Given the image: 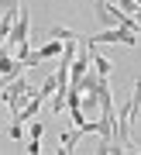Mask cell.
<instances>
[{
    "mask_svg": "<svg viewBox=\"0 0 141 155\" xmlns=\"http://www.w3.org/2000/svg\"><path fill=\"white\" fill-rule=\"evenodd\" d=\"M100 41H120V45L138 48V31H127V28H120V24H110V28H103L100 35H93V38H83L86 48H93V45H100Z\"/></svg>",
    "mask_w": 141,
    "mask_h": 155,
    "instance_id": "6da1fadb",
    "label": "cell"
},
{
    "mask_svg": "<svg viewBox=\"0 0 141 155\" xmlns=\"http://www.w3.org/2000/svg\"><path fill=\"white\" fill-rule=\"evenodd\" d=\"M28 31H31L28 11H24V7H17V17H14V24H11V31H7V38H4V41H11V45H21V41H28Z\"/></svg>",
    "mask_w": 141,
    "mask_h": 155,
    "instance_id": "7a4b0ae2",
    "label": "cell"
},
{
    "mask_svg": "<svg viewBox=\"0 0 141 155\" xmlns=\"http://www.w3.org/2000/svg\"><path fill=\"white\" fill-rule=\"evenodd\" d=\"M21 72H24V66L14 55H7L4 45H0V76H4V79H14V76H21Z\"/></svg>",
    "mask_w": 141,
    "mask_h": 155,
    "instance_id": "3957f363",
    "label": "cell"
},
{
    "mask_svg": "<svg viewBox=\"0 0 141 155\" xmlns=\"http://www.w3.org/2000/svg\"><path fill=\"white\" fill-rule=\"evenodd\" d=\"M59 52H62V38H48L38 52H34V55H38L41 62H52V59H59Z\"/></svg>",
    "mask_w": 141,
    "mask_h": 155,
    "instance_id": "277c9868",
    "label": "cell"
},
{
    "mask_svg": "<svg viewBox=\"0 0 141 155\" xmlns=\"http://www.w3.org/2000/svg\"><path fill=\"white\" fill-rule=\"evenodd\" d=\"M114 4L120 7L124 14H131V17H138V0H114Z\"/></svg>",
    "mask_w": 141,
    "mask_h": 155,
    "instance_id": "5b68a950",
    "label": "cell"
},
{
    "mask_svg": "<svg viewBox=\"0 0 141 155\" xmlns=\"http://www.w3.org/2000/svg\"><path fill=\"white\" fill-rule=\"evenodd\" d=\"M7 134H11L14 141H21V138H24V124H21V121H11V127H7Z\"/></svg>",
    "mask_w": 141,
    "mask_h": 155,
    "instance_id": "8992f818",
    "label": "cell"
},
{
    "mask_svg": "<svg viewBox=\"0 0 141 155\" xmlns=\"http://www.w3.org/2000/svg\"><path fill=\"white\" fill-rule=\"evenodd\" d=\"M34 93L48 100V93H55V76H48V79H45V83H41V90H34Z\"/></svg>",
    "mask_w": 141,
    "mask_h": 155,
    "instance_id": "52a82bcc",
    "label": "cell"
},
{
    "mask_svg": "<svg viewBox=\"0 0 141 155\" xmlns=\"http://www.w3.org/2000/svg\"><path fill=\"white\" fill-rule=\"evenodd\" d=\"M28 152L38 155V152H41V138H28Z\"/></svg>",
    "mask_w": 141,
    "mask_h": 155,
    "instance_id": "ba28073f",
    "label": "cell"
}]
</instances>
